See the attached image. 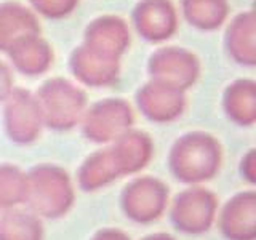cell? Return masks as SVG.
Returning a JSON list of instances; mask_svg holds the SVG:
<instances>
[{
    "label": "cell",
    "instance_id": "6da1fadb",
    "mask_svg": "<svg viewBox=\"0 0 256 240\" xmlns=\"http://www.w3.org/2000/svg\"><path fill=\"white\" fill-rule=\"evenodd\" d=\"M168 165L176 180L196 184L212 180L221 166V146L214 136L194 132L173 144Z\"/></svg>",
    "mask_w": 256,
    "mask_h": 240
},
{
    "label": "cell",
    "instance_id": "7a4b0ae2",
    "mask_svg": "<svg viewBox=\"0 0 256 240\" xmlns=\"http://www.w3.org/2000/svg\"><path fill=\"white\" fill-rule=\"evenodd\" d=\"M74 202L68 173L54 165H38L26 174V200L32 212L46 218L66 214Z\"/></svg>",
    "mask_w": 256,
    "mask_h": 240
},
{
    "label": "cell",
    "instance_id": "3957f363",
    "mask_svg": "<svg viewBox=\"0 0 256 240\" xmlns=\"http://www.w3.org/2000/svg\"><path fill=\"white\" fill-rule=\"evenodd\" d=\"M36 98L42 112L44 125L53 130H69L77 125L86 106L84 90L61 77L46 80L38 88Z\"/></svg>",
    "mask_w": 256,
    "mask_h": 240
},
{
    "label": "cell",
    "instance_id": "277c9868",
    "mask_svg": "<svg viewBox=\"0 0 256 240\" xmlns=\"http://www.w3.org/2000/svg\"><path fill=\"white\" fill-rule=\"evenodd\" d=\"M148 70L152 82L186 92L198 78L200 62L197 56L186 48L165 46L150 54Z\"/></svg>",
    "mask_w": 256,
    "mask_h": 240
},
{
    "label": "cell",
    "instance_id": "5b68a950",
    "mask_svg": "<svg viewBox=\"0 0 256 240\" xmlns=\"http://www.w3.org/2000/svg\"><path fill=\"white\" fill-rule=\"evenodd\" d=\"M84 133L94 142L116 141L133 125L132 106L122 98H108L84 112Z\"/></svg>",
    "mask_w": 256,
    "mask_h": 240
},
{
    "label": "cell",
    "instance_id": "8992f818",
    "mask_svg": "<svg viewBox=\"0 0 256 240\" xmlns=\"http://www.w3.org/2000/svg\"><path fill=\"white\" fill-rule=\"evenodd\" d=\"M216 197L204 188H190L176 196L172 221L186 234H202L210 229L216 216Z\"/></svg>",
    "mask_w": 256,
    "mask_h": 240
},
{
    "label": "cell",
    "instance_id": "52a82bcc",
    "mask_svg": "<svg viewBox=\"0 0 256 240\" xmlns=\"http://www.w3.org/2000/svg\"><path fill=\"white\" fill-rule=\"evenodd\" d=\"M5 101V128L10 140L20 144L36 141L44 125L36 96L22 88H13Z\"/></svg>",
    "mask_w": 256,
    "mask_h": 240
},
{
    "label": "cell",
    "instance_id": "ba28073f",
    "mask_svg": "<svg viewBox=\"0 0 256 240\" xmlns=\"http://www.w3.org/2000/svg\"><path fill=\"white\" fill-rule=\"evenodd\" d=\"M168 202V188L156 178H138L122 194L124 212L136 222H150L162 216Z\"/></svg>",
    "mask_w": 256,
    "mask_h": 240
},
{
    "label": "cell",
    "instance_id": "9c48e42d",
    "mask_svg": "<svg viewBox=\"0 0 256 240\" xmlns=\"http://www.w3.org/2000/svg\"><path fill=\"white\" fill-rule=\"evenodd\" d=\"M132 20L138 34L154 44L168 40L178 26L172 0H140L133 8Z\"/></svg>",
    "mask_w": 256,
    "mask_h": 240
},
{
    "label": "cell",
    "instance_id": "30bf717a",
    "mask_svg": "<svg viewBox=\"0 0 256 240\" xmlns=\"http://www.w3.org/2000/svg\"><path fill=\"white\" fill-rule=\"evenodd\" d=\"M132 37L125 20L118 16H100L93 20L85 29L84 45L110 58L120 60L130 46Z\"/></svg>",
    "mask_w": 256,
    "mask_h": 240
},
{
    "label": "cell",
    "instance_id": "8fae6325",
    "mask_svg": "<svg viewBox=\"0 0 256 240\" xmlns=\"http://www.w3.org/2000/svg\"><path fill=\"white\" fill-rule=\"evenodd\" d=\"M136 101L144 116L152 122L160 124L178 118L186 106L184 92L152 80L140 88V92L136 93Z\"/></svg>",
    "mask_w": 256,
    "mask_h": 240
},
{
    "label": "cell",
    "instance_id": "7c38bea8",
    "mask_svg": "<svg viewBox=\"0 0 256 240\" xmlns=\"http://www.w3.org/2000/svg\"><path fill=\"white\" fill-rule=\"evenodd\" d=\"M69 64L74 77L90 86L114 84L120 72V60L98 53L85 45H80L72 52Z\"/></svg>",
    "mask_w": 256,
    "mask_h": 240
},
{
    "label": "cell",
    "instance_id": "4fadbf2b",
    "mask_svg": "<svg viewBox=\"0 0 256 240\" xmlns=\"http://www.w3.org/2000/svg\"><path fill=\"white\" fill-rule=\"evenodd\" d=\"M220 229L229 240H253L256 237V194L240 192L232 197L220 216Z\"/></svg>",
    "mask_w": 256,
    "mask_h": 240
},
{
    "label": "cell",
    "instance_id": "5bb4252c",
    "mask_svg": "<svg viewBox=\"0 0 256 240\" xmlns=\"http://www.w3.org/2000/svg\"><path fill=\"white\" fill-rule=\"evenodd\" d=\"M37 16L18 2L0 4V52H8L29 37L40 36Z\"/></svg>",
    "mask_w": 256,
    "mask_h": 240
},
{
    "label": "cell",
    "instance_id": "9a60e30c",
    "mask_svg": "<svg viewBox=\"0 0 256 240\" xmlns=\"http://www.w3.org/2000/svg\"><path fill=\"white\" fill-rule=\"evenodd\" d=\"M152 141L142 132L128 130L114 141L110 148L120 174H133L148 165L152 157Z\"/></svg>",
    "mask_w": 256,
    "mask_h": 240
},
{
    "label": "cell",
    "instance_id": "2e32d148",
    "mask_svg": "<svg viewBox=\"0 0 256 240\" xmlns=\"http://www.w3.org/2000/svg\"><path fill=\"white\" fill-rule=\"evenodd\" d=\"M228 54L232 60L244 66H254L256 48H254V12L248 10L238 13L230 21L224 37Z\"/></svg>",
    "mask_w": 256,
    "mask_h": 240
},
{
    "label": "cell",
    "instance_id": "e0dca14e",
    "mask_svg": "<svg viewBox=\"0 0 256 240\" xmlns=\"http://www.w3.org/2000/svg\"><path fill=\"white\" fill-rule=\"evenodd\" d=\"M14 68L24 76H40L53 64V50L40 36L29 37L6 52Z\"/></svg>",
    "mask_w": 256,
    "mask_h": 240
},
{
    "label": "cell",
    "instance_id": "ac0fdd59",
    "mask_svg": "<svg viewBox=\"0 0 256 240\" xmlns=\"http://www.w3.org/2000/svg\"><path fill=\"white\" fill-rule=\"evenodd\" d=\"M224 110L238 125L250 126L256 120V84L250 78H240L224 92Z\"/></svg>",
    "mask_w": 256,
    "mask_h": 240
},
{
    "label": "cell",
    "instance_id": "d6986e66",
    "mask_svg": "<svg viewBox=\"0 0 256 240\" xmlns=\"http://www.w3.org/2000/svg\"><path fill=\"white\" fill-rule=\"evenodd\" d=\"M120 178L118 166L110 149H102L88 157L78 172V186L84 190H96Z\"/></svg>",
    "mask_w": 256,
    "mask_h": 240
},
{
    "label": "cell",
    "instance_id": "ffe728a7",
    "mask_svg": "<svg viewBox=\"0 0 256 240\" xmlns=\"http://www.w3.org/2000/svg\"><path fill=\"white\" fill-rule=\"evenodd\" d=\"M184 18L202 30L218 29L228 18V0H181Z\"/></svg>",
    "mask_w": 256,
    "mask_h": 240
},
{
    "label": "cell",
    "instance_id": "44dd1931",
    "mask_svg": "<svg viewBox=\"0 0 256 240\" xmlns=\"http://www.w3.org/2000/svg\"><path fill=\"white\" fill-rule=\"evenodd\" d=\"M44 228L34 213L8 210L0 218V240H42Z\"/></svg>",
    "mask_w": 256,
    "mask_h": 240
},
{
    "label": "cell",
    "instance_id": "7402d4cb",
    "mask_svg": "<svg viewBox=\"0 0 256 240\" xmlns=\"http://www.w3.org/2000/svg\"><path fill=\"white\" fill-rule=\"evenodd\" d=\"M26 200V174L20 168L0 165V208H12Z\"/></svg>",
    "mask_w": 256,
    "mask_h": 240
},
{
    "label": "cell",
    "instance_id": "603a6c76",
    "mask_svg": "<svg viewBox=\"0 0 256 240\" xmlns=\"http://www.w3.org/2000/svg\"><path fill=\"white\" fill-rule=\"evenodd\" d=\"M29 2L37 13L52 20L64 18L78 5V0H29Z\"/></svg>",
    "mask_w": 256,
    "mask_h": 240
},
{
    "label": "cell",
    "instance_id": "cb8c5ba5",
    "mask_svg": "<svg viewBox=\"0 0 256 240\" xmlns=\"http://www.w3.org/2000/svg\"><path fill=\"white\" fill-rule=\"evenodd\" d=\"M13 92V76L10 68L0 61V101H5Z\"/></svg>",
    "mask_w": 256,
    "mask_h": 240
},
{
    "label": "cell",
    "instance_id": "d4e9b609",
    "mask_svg": "<svg viewBox=\"0 0 256 240\" xmlns=\"http://www.w3.org/2000/svg\"><path fill=\"white\" fill-rule=\"evenodd\" d=\"M240 172H242L244 178L246 181H250L252 184L254 182V174H256V170H254V149L248 150V154L242 158Z\"/></svg>",
    "mask_w": 256,
    "mask_h": 240
},
{
    "label": "cell",
    "instance_id": "484cf974",
    "mask_svg": "<svg viewBox=\"0 0 256 240\" xmlns=\"http://www.w3.org/2000/svg\"><path fill=\"white\" fill-rule=\"evenodd\" d=\"M92 240H132V238L117 229H104L100 230Z\"/></svg>",
    "mask_w": 256,
    "mask_h": 240
},
{
    "label": "cell",
    "instance_id": "4316f807",
    "mask_svg": "<svg viewBox=\"0 0 256 240\" xmlns=\"http://www.w3.org/2000/svg\"><path fill=\"white\" fill-rule=\"evenodd\" d=\"M142 240H174L172 236H168V234H154V236H149L146 238H142Z\"/></svg>",
    "mask_w": 256,
    "mask_h": 240
}]
</instances>
